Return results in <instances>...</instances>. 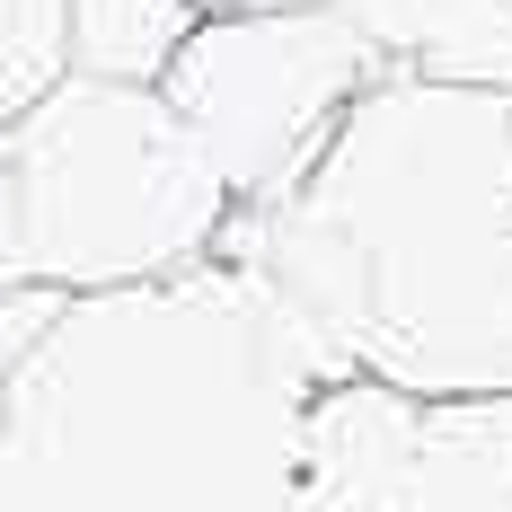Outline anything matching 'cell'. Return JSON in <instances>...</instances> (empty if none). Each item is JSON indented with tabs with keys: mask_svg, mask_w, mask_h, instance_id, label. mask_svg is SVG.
<instances>
[{
	"mask_svg": "<svg viewBox=\"0 0 512 512\" xmlns=\"http://www.w3.org/2000/svg\"><path fill=\"white\" fill-rule=\"evenodd\" d=\"M345 354L239 256L62 292L0 380V512H301Z\"/></svg>",
	"mask_w": 512,
	"mask_h": 512,
	"instance_id": "1",
	"label": "cell"
},
{
	"mask_svg": "<svg viewBox=\"0 0 512 512\" xmlns=\"http://www.w3.org/2000/svg\"><path fill=\"white\" fill-rule=\"evenodd\" d=\"M221 256L265 274L345 371L407 398H512V89L371 80Z\"/></svg>",
	"mask_w": 512,
	"mask_h": 512,
	"instance_id": "2",
	"label": "cell"
},
{
	"mask_svg": "<svg viewBox=\"0 0 512 512\" xmlns=\"http://www.w3.org/2000/svg\"><path fill=\"white\" fill-rule=\"evenodd\" d=\"M0 142L18 168L27 274L45 292H115L186 274L221 256L239 221V195L221 186L212 151L151 80L71 71Z\"/></svg>",
	"mask_w": 512,
	"mask_h": 512,
	"instance_id": "3",
	"label": "cell"
},
{
	"mask_svg": "<svg viewBox=\"0 0 512 512\" xmlns=\"http://www.w3.org/2000/svg\"><path fill=\"white\" fill-rule=\"evenodd\" d=\"M371 80L389 71L336 0L327 9H204V27L159 71V98L186 115V133L212 151L221 186L248 212L301 186Z\"/></svg>",
	"mask_w": 512,
	"mask_h": 512,
	"instance_id": "4",
	"label": "cell"
},
{
	"mask_svg": "<svg viewBox=\"0 0 512 512\" xmlns=\"http://www.w3.org/2000/svg\"><path fill=\"white\" fill-rule=\"evenodd\" d=\"M415 415L424 398L345 371L309 398V451H301V512H407L415 477Z\"/></svg>",
	"mask_w": 512,
	"mask_h": 512,
	"instance_id": "5",
	"label": "cell"
},
{
	"mask_svg": "<svg viewBox=\"0 0 512 512\" xmlns=\"http://www.w3.org/2000/svg\"><path fill=\"white\" fill-rule=\"evenodd\" d=\"M380 71L451 80V89H512V0H336Z\"/></svg>",
	"mask_w": 512,
	"mask_h": 512,
	"instance_id": "6",
	"label": "cell"
},
{
	"mask_svg": "<svg viewBox=\"0 0 512 512\" xmlns=\"http://www.w3.org/2000/svg\"><path fill=\"white\" fill-rule=\"evenodd\" d=\"M407 512H512V398H424Z\"/></svg>",
	"mask_w": 512,
	"mask_h": 512,
	"instance_id": "7",
	"label": "cell"
},
{
	"mask_svg": "<svg viewBox=\"0 0 512 512\" xmlns=\"http://www.w3.org/2000/svg\"><path fill=\"white\" fill-rule=\"evenodd\" d=\"M195 27H204V0H71V71L159 89V71Z\"/></svg>",
	"mask_w": 512,
	"mask_h": 512,
	"instance_id": "8",
	"label": "cell"
},
{
	"mask_svg": "<svg viewBox=\"0 0 512 512\" xmlns=\"http://www.w3.org/2000/svg\"><path fill=\"white\" fill-rule=\"evenodd\" d=\"M71 80V0H0V133Z\"/></svg>",
	"mask_w": 512,
	"mask_h": 512,
	"instance_id": "9",
	"label": "cell"
},
{
	"mask_svg": "<svg viewBox=\"0 0 512 512\" xmlns=\"http://www.w3.org/2000/svg\"><path fill=\"white\" fill-rule=\"evenodd\" d=\"M18 292H45L27 274V212H18V168H9V142H0V309Z\"/></svg>",
	"mask_w": 512,
	"mask_h": 512,
	"instance_id": "10",
	"label": "cell"
},
{
	"mask_svg": "<svg viewBox=\"0 0 512 512\" xmlns=\"http://www.w3.org/2000/svg\"><path fill=\"white\" fill-rule=\"evenodd\" d=\"M53 309H62V292H18V301L0 309V380H9V362L36 345V327H45Z\"/></svg>",
	"mask_w": 512,
	"mask_h": 512,
	"instance_id": "11",
	"label": "cell"
},
{
	"mask_svg": "<svg viewBox=\"0 0 512 512\" xmlns=\"http://www.w3.org/2000/svg\"><path fill=\"white\" fill-rule=\"evenodd\" d=\"M204 9H327V0H204Z\"/></svg>",
	"mask_w": 512,
	"mask_h": 512,
	"instance_id": "12",
	"label": "cell"
}]
</instances>
